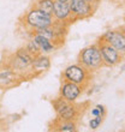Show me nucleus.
Masks as SVG:
<instances>
[{"instance_id":"a211bd4d","label":"nucleus","mask_w":125,"mask_h":132,"mask_svg":"<svg viewBox=\"0 0 125 132\" xmlns=\"http://www.w3.org/2000/svg\"><path fill=\"white\" fill-rule=\"evenodd\" d=\"M102 121H104V117H101V115L94 117L90 121H89V127H90L91 130H96L97 127H100Z\"/></svg>"},{"instance_id":"39448f33","label":"nucleus","mask_w":125,"mask_h":132,"mask_svg":"<svg viewBox=\"0 0 125 132\" xmlns=\"http://www.w3.org/2000/svg\"><path fill=\"white\" fill-rule=\"evenodd\" d=\"M91 78H93V72L88 71L84 66L80 65L78 63L69 65L61 72V80H67V82L80 84L85 89L89 87Z\"/></svg>"},{"instance_id":"ddd939ff","label":"nucleus","mask_w":125,"mask_h":132,"mask_svg":"<svg viewBox=\"0 0 125 132\" xmlns=\"http://www.w3.org/2000/svg\"><path fill=\"white\" fill-rule=\"evenodd\" d=\"M49 131L75 132L77 131V122L76 120H64V119L56 118L49 125Z\"/></svg>"},{"instance_id":"412c9836","label":"nucleus","mask_w":125,"mask_h":132,"mask_svg":"<svg viewBox=\"0 0 125 132\" xmlns=\"http://www.w3.org/2000/svg\"><path fill=\"white\" fill-rule=\"evenodd\" d=\"M120 71H122V72H124V71H125V64L122 66V67H120Z\"/></svg>"},{"instance_id":"f03ea898","label":"nucleus","mask_w":125,"mask_h":132,"mask_svg":"<svg viewBox=\"0 0 125 132\" xmlns=\"http://www.w3.org/2000/svg\"><path fill=\"white\" fill-rule=\"evenodd\" d=\"M53 23L54 18L52 14L43 12L34 6L29 7V10H27V12H24V14H22V17L19 18V25H22L29 35L34 30L49 27Z\"/></svg>"},{"instance_id":"1a4fd4ad","label":"nucleus","mask_w":125,"mask_h":132,"mask_svg":"<svg viewBox=\"0 0 125 132\" xmlns=\"http://www.w3.org/2000/svg\"><path fill=\"white\" fill-rule=\"evenodd\" d=\"M100 40L113 46L125 58V27L108 30L101 36Z\"/></svg>"},{"instance_id":"6e6552de","label":"nucleus","mask_w":125,"mask_h":132,"mask_svg":"<svg viewBox=\"0 0 125 132\" xmlns=\"http://www.w3.org/2000/svg\"><path fill=\"white\" fill-rule=\"evenodd\" d=\"M23 82L21 76H18L5 61L0 64V89L9 90L14 87H18Z\"/></svg>"},{"instance_id":"20e7f679","label":"nucleus","mask_w":125,"mask_h":132,"mask_svg":"<svg viewBox=\"0 0 125 132\" xmlns=\"http://www.w3.org/2000/svg\"><path fill=\"white\" fill-rule=\"evenodd\" d=\"M77 63L84 66L90 72H95L97 70H100L104 66V61H102V56H101L97 43L88 46L80 51L77 56Z\"/></svg>"},{"instance_id":"7ed1b4c3","label":"nucleus","mask_w":125,"mask_h":132,"mask_svg":"<svg viewBox=\"0 0 125 132\" xmlns=\"http://www.w3.org/2000/svg\"><path fill=\"white\" fill-rule=\"evenodd\" d=\"M52 106L57 118L64 120H77L84 111L83 104H77L76 102L66 101L60 96L52 101Z\"/></svg>"},{"instance_id":"f257e3e1","label":"nucleus","mask_w":125,"mask_h":132,"mask_svg":"<svg viewBox=\"0 0 125 132\" xmlns=\"http://www.w3.org/2000/svg\"><path fill=\"white\" fill-rule=\"evenodd\" d=\"M33 59H34V55H31L25 47H21L16 52L9 54V56L4 61L10 66L18 76H21L23 80H29L34 79L33 73H31Z\"/></svg>"},{"instance_id":"2eb2a0df","label":"nucleus","mask_w":125,"mask_h":132,"mask_svg":"<svg viewBox=\"0 0 125 132\" xmlns=\"http://www.w3.org/2000/svg\"><path fill=\"white\" fill-rule=\"evenodd\" d=\"M53 4H54V0H34L33 4H31V6L36 7V9L43 11V12L52 14Z\"/></svg>"},{"instance_id":"4468645a","label":"nucleus","mask_w":125,"mask_h":132,"mask_svg":"<svg viewBox=\"0 0 125 132\" xmlns=\"http://www.w3.org/2000/svg\"><path fill=\"white\" fill-rule=\"evenodd\" d=\"M30 37L36 41V43H37L38 47H40V51H41V53H43V54H51V53H53L58 48L49 38L45 37V36L41 34L33 32V34L30 35Z\"/></svg>"},{"instance_id":"4be33fe9","label":"nucleus","mask_w":125,"mask_h":132,"mask_svg":"<svg viewBox=\"0 0 125 132\" xmlns=\"http://www.w3.org/2000/svg\"><path fill=\"white\" fill-rule=\"evenodd\" d=\"M56 1H61V3H69V0H56Z\"/></svg>"},{"instance_id":"f8f14e48","label":"nucleus","mask_w":125,"mask_h":132,"mask_svg":"<svg viewBox=\"0 0 125 132\" xmlns=\"http://www.w3.org/2000/svg\"><path fill=\"white\" fill-rule=\"evenodd\" d=\"M52 16L56 22L65 23V24H69V25H71L73 23L69 3H61V1H56L54 0Z\"/></svg>"},{"instance_id":"9d476101","label":"nucleus","mask_w":125,"mask_h":132,"mask_svg":"<svg viewBox=\"0 0 125 132\" xmlns=\"http://www.w3.org/2000/svg\"><path fill=\"white\" fill-rule=\"evenodd\" d=\"M84 90H85V88L80 85V84L67 82V80H61L59 96L65 98L66 101H70V102H76L77 98H80V96L83 94Z\"/></svg>"},{"instance_id":"6ab92c4d","label":"nucleus","mask_w":125,"mask_h":132,"mask_svg":"<svg viewBox=\"0 0 125 132\" xmlns=\"http://www.w3.org/2000/svg\"><path fill=\"white\" fill-rule=\"evenodd\" d=\"M88 3H90L93 6L97 7V5H99V3H100V0H87Z\"/></svg>"},{"instance_id":"0eeeda50","label":"nucleus","mask_w":125,"mask_h":132,"mask_svg":"<svg viewBox=\"0 0 125 132\" xmlns=\"http://www.w3.org/2000/svg\"><path fill=\"white\" fill-rule=\"evenodd\" d=\"M69 6L73 22L91 17L96 10V7L87 0H69Z\"/></svg>"},{"instance_id":"dca6fc26","label":"nucleus","mask_w":125,"mask_h":132,"mask_svg":"<svg viewBox=\"0 0 125 132\" xmlns=\"http://www.w3.org/2000/svg\"><path fill=\"white\" fill-rule=\"evenodd\" d=\"M25 48H27V51H28L29 53H30L31 55H37V54H40L41 53V51H40V47H38V45L36 43V41L35 40H33L31 37H29V40L27 41V43H25L24 46Z\"/></svg>"},{"instance_id":"aec40b11","label":"nucleus","mask_w":125,"mask_h":132,"mask_svg":"<svg viewBox=\"0 0 125 132\" xmlns=\"http://www.w3.org/2000/svg\"><path fill=\"white\" fill-rule=\"evenodd\" d=\"M112 1H114L117 4H125V0H112Z\"/></svg>"},{"instance_id":"9b49d317","label":"nucleus","mask_w":125,"mask_h":132,"mask_svg":"<svg viewBox=\"0 0 125 132\" xmlns=\"http://www.w3.org/2000/svg\"><path fill=\"white\" fill-rule=\"evenodd\" d=\"M52 61L48 54H43L40 53L37 55L34 56L33 63H31V73H33V78H37L46 73L51 69Z\"/></svg>"},{"instance_id":"f3484780","label":"nucleus","mask_w":125,"mask_h":132,"mask_svg":"<svg viewBox=\"0 0 125 132\" xmlns=\"http://www.w3.org/2000/svg\"><path fill=\"white\" fill-rule=\"evenodd\" d=\"M91 115L93 117H97V115H101V117H106V107L102 106V104H96L95 107L91 109Z\"/></svg>"},{"instance_id":"5701e85b","label":"nucleus","mask_w":125,"mask_h":132,"mask_svg":"<svg viewBox=\"0 0 125 132\" xmlns=\"http://www.w3.org/2000/svg\"><path fill=\"white\" fill-rule=\"evenodd\" d=\"M124 27H125V16H124Z\"/></svg>"},{"instance_id":"423d86ee","label":"nucleus","mask_w":125,"mask_h":132,"mask_svg":"<svg viewBox=\"0 0 125 132\" xmlns=\"http://www.w3.org/2000/svg\"><path fill=\"white\" fill-rule=\"evenodd\" d=\"M96 43H97V46H99V49H100L101 56H102L104 66L113 67V66L122 63V60L124 59V55L120 54L113 46H111L110 43H107V42L102 41L100 38L97 40Z\"/></svg>"}]
</instances>
